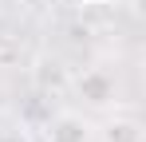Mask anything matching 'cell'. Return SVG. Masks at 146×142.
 <instances>
[{"mask_svg": "<svg viewBox=\"0 0 146 142\" xmlns=\"http://www.w3.org/2000/svg\"><path fill=\"white\" fill-rule=\"evenodd\" d=\"M75 95L87 103V107H111L119 99V83L107 67H87L79 79H75Z\"/></svg>", "mask_w": 146, "mask_h": 142, "instance_id": "1", "label": "cell"}, {"mask_svg": "<svg viewBox=\"0 0 146 142\" xmlns=\"http://www.w3.org/2000/svg\"><path fill=\"white\" fill-rule=\"evenodd\" d=\"M103 142H142V122L130 115H115L103 126Z\"/></svg>", "mask_w": 146, "mask_h": 142, "instance_id": "2", "label": "cell"}, {"mask_svg": "<svg viewBox=\"0 0 146 142\" xmlns=\"http://www.w3.org/2000/svg\"><path fill=\"white\" fill-rule=\"evenodd\" d=\"M79 4H111V0H79Z\"/></svg>", "mask_w": 146, "mask_h": 142, "instance_id": "4", "label": "cell"}, {"mask_svg": "<svg viewBox=\"0 0 146 142\" xmlns=\"http://www.w3.org/2000/svg\"><path fill=\"white\" fill-rule=\"evenodd\" d=\"M51 142H87V122L79 115H59L51 122Z\"/></svg>", "mask_w": 146, "mask_h": 142, "instance_id": "3", "label": "cell"}]
</instances>
